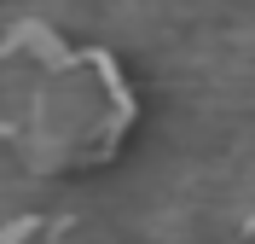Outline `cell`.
<instances>
[{"instance_id": "cell-2", "label": "cell", "mask_w": 255, "mask_h": 244, "mask_svg": "<svg viewBox=\"0 0 255 244\" xmlns=\"http://www.w3.org/2000/svg\"><path fill=\"white\" fill-rule=\"evenodd\" d=\"M0 244H116V233L87 215H23L0 227Z\"/></svg>"}, {"instance_id": "cell-1", "label": "cell", "mask_w": 255, "mask_h": 244, "mask_svg": "<svg viewBox=\"0 0 255 244\" xmlns=\"http://www.w3.org/2000/svg\"><path fill=\"white\" fill-rule=\"evenodd\" d=\"M133 93L111 52H76L41 17L0 35V140L29 175H87L122 151Z\"/></svg>"}]
</instances>
